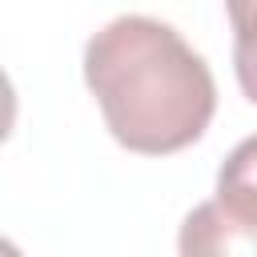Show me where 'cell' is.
Masks as SVG:
<instances>
[{"label": "cell", "mask_w": 257, "mask_h": 257, "mask_svg": "<svg viewBox=\"0 0 257 257\" xmlns=\"http://www.w3.org/2000/svg\"><path fill=\"white\" fill-rule=\"evenodd\" d=\"M177 245L185 257H257V221L213 197L185 217Z\"/></svg>", "instance_id": "2"}, {"label": "cell", "mask_w": 257, "mask_h": 257, "mask_svg": "<svg viewBox=\"0 0 257 257\" xmlns=\"http://www.w3.org/2000/svg\"><path fill=\"white\" fill-rule=\"evenodd\" d=\"M217 197L233 213L257 221V137H245L225 157V165L217 173Z\"/></svg>", "instance_id": "3"}, {"label": "cell", "mask_w": 257, "mask_h": 257, "mask_svg": "<svg viewBox=\"0 0 257 257\" xmlns=\"http://www.w3.org/2000/svg\"><path fill=\"white\" fill-rule=\"evenodd\" d=\"M233 24V72L241 92L257 104V0H225Z\"/></svg>", "instance_id": "4"}, {"label": "cell", "mask_w": 257, "mask_h": 257, "mask_svg": "<svg viewBox=\"0 0 257 257\" xmlns=\"http://www.w3.org/2000/svg\"><path fill=\"white\" fill-rule=\"evenodd\" d=\"M84 84L116 145L145 157L189 149L217 112L209 64L153 16L108 20L84 44Z\"/></svg>", "instance_id": "1"}]
</instances>
